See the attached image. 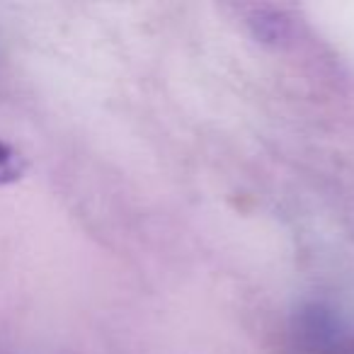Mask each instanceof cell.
<instances>
[{"label":"cell","instance_id":"cell-1","mask_svg":"<svg viewBox=\"0 0 354 354\" xmlns=\"http://www.w3.org/2000/svg\"><path fill=\"white\" fill-rule=\"evenodd\" d=\"M27 172V158L10 143L0 141V187L15 185Z\"/></svg>","mask_w":354,"mask_h":354}]
</instances>
